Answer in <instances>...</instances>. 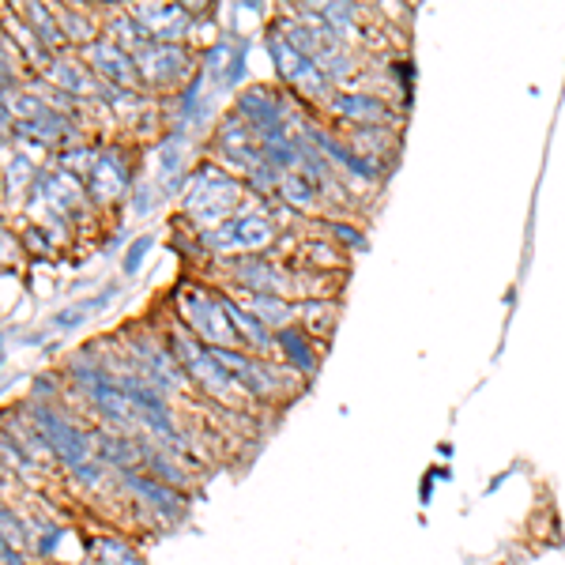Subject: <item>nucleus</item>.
Segmentation results:
<instances>
[{"mask_svg": "<svg viewBox=\"0 0 565 565\" xmlns=\"http://www.w3.org/2000/svg\"><path fill=\"white\" fill-rule=\"evenodd\" d=\"M298 306H302V313H298V321H302V332L313 343H324L328 335L335 332V321H340V306H335L332 298H313V302H298Z\"/></svg>", "mask_w": 565, "mask_h": 565, "instance_id": "nucleus-15", "label": "nucleus"}, {"mask_svg": "<svg viewBox=\"0 0 565 565\" xmlns=\"http://www.w3.org/2000/svg\"><path fill=\"white\" fill-rule=\"evenodd\" d=\"M132 20L143 26L151 42L159 45H174L178 39H185V31L193 26V12L181 4H136Z\"/></svg>", "mask_w": 565, "mask_h": 565, "instance_id": "nucleus-8", "label": "nucleus"}, {"mask_svg": "<svg viewBox=\"0 0 565 565\" xmlns=\"http://www.w3.org/2000/svg\"><path fill=\"white\" fill-rule=\"evenodd\" d=\"M279 200L287 207H295V212H302V215H317L321 207H328L324 196H321V189H317L313 181L302 174V170H287V174H282Z\"/></svg>", "mask_w": 565, "mask_h": 565, "instance_id": "nucleus-12", "label": "nucleus"}, {"mask_svg": "<svg viewBox=\"0 0 565 565\" xmlns=\"http://www.w3.org/2000/svg\"><path fill=\"white\" fill-rule=\"evenodd\" d=\"M321 231L328 234V242H340L343 249H362V245H366V234H362L354 223H343V218L340 223H324Z\"/></svg>", "mask_w": 565, "mask_h": 565, "instance_id": "nucleus-17", "label": "nucleus"}, {"mask_svg": "<svg viewBox=\"0 0 565 565\" xmlns=\"http://www.w3.org/2000/svg\"><path fill=\"white\" fill-rule=\"evenodd\" d=\"M125 185H129V170H125V162L117 159L114 151L109 154H98L95 167H90V193L98 200H114L125 193Z\"/></svg>", "mask_w": 565, "mask_h": 565, "instance_id": "nucleus-14", "label": "nucleus"}, {"mask_svg": "<svg viewBox=\"0 0 565 565\" xmlns=\"http://www.w3.org/2000/svg\"><path fill=\"white\" fill-rule=\"evenodd\" d=\"M238 200H242V181L234 174H226L223 167H215V162H207V167H200L196 174L189 178L185 215L204 223L207 231H215V226L231 223Z\"/></svg>", "mask_w": 565, "mask_h": 565, "instance_id": "nucleus-2", "label": "nucleus"}, {"mask_svg": "<svg viewBox=\"0 0 565 565\" xmlns=\"http://www.w3.org/2000/svg\"><path fill=\"white\" fill-rule=\"evenodd\" d=\"M87 57H90V65L103 72V76L114 79V84H121V87L143 84L140 72H136V61H132L129 53H125L114 39H109V42H95V45L87 50Z\"/></svg>", "mask_w": 565, "mask_h": 565, "instance_id": "nucleus-10", "label": "nucleus"}, {"mask_svg": "<svg viewBox=\"0 0 565 565\" xmlns=\"http://www.w3.org/2000/svg\"><path fill=\"white\" fill-rule=\"evenodd\" d=\"M234 223V238H238V249L253 253V257H260L264 249H271L279 238L276 223H271L268 215H238L231 218Z\"/></svg>", "mask_w": 565, "mask_h": 565, "instance_id": "nucleus-13", "label": "nucleus"}, {"mask_svg": "<svg viewBox=\"0 0 565 565\" xmlns=\"http://www.w3.org/2000/svg\"><path fill=\"white\" fill-rule=\"evenodd\" d=\"M340 245L335 242H328V238H317V242H306L302 245V253L309 260H313V271H324V268H343V257L340 253Z\"/></svg>", "mask_w": 565, "mask_h": 565, "instance_id": "nucleus-16", "label": "nucleus"}, {"mask_svg": "<svg viewBox=\"0 0 565 565\" xmlns=\"http://www.w3.org/2000/svg\"><path fill=\"white\" fill-rule=\"evenodd\" d=\"M324 109L335 121V129H396L399 132V125H404V109L362 87L332 90Z\"/></svg>", "mask_w": 565, "mask_h": 565, "instance_id": "nucleus-3", "label": "nucleus"}, {"mask_svg": "<svg viewBox=\"0 0 565 565\" xmlns=\"http://www.w3.org/2000/svg\"><path fill=\"white\" fill-rule=\"evenodd\" d=\"M170 351H174V359L181 362L185 377L193 381V385H196L200 392H204V396H212L215 404L238 407L242 399H245V392H242L238 381H234L231 373L218 366L212 348H204V343H200L193 332H185V328L170 332Z\"/></svg>", "mask_w": 565, "mask_h": 565, "instance_id": "nucleus-1", "label": "nucleus"}, {"mask_svg": "<svg viewBox=\"0 0 565 565\" xmlns=\"http://www.w3.org/2000/svg\"><path fill=\"white\" fill-rule=\"evenodd\" d=\"M245 309H249L268 332H282V328H295L302 306H295L290 298L279 295H245Z\"/></svg>", "mask_w": 565, "mask_h": 565, "instance_id": "nucleus-11", "label": "nucleus"}, {"mask_svg": "<svg viewBox=\"0 0 565 565\" xmlns=\"http://www.w3.org/2000/svg\"><path fill=\"white\" fill-rule=\"evenodd\" d=\"M317 348H321V343L309 340L302 328H282V332H276V351L287 359V370H295L302 381H309L317 373V359H321Z\"/></svg>", "mask_w": 565, "mask_h": 565, "instance_id": "nucleus-9", "label": "nucleus"}, {"mask_svg": "<svg viewBox=\"0 0 565 565\" xmlns=\"http://www.w3.org/2000/svg\"><path fill=\"white\" fill-rule=\"evenodd\" d=\"M132 61H136L140 79H148V84H154V87H178L181 79L193 72V65H189V53L181 50V45L148 42L132 53Z\"/></svg>", "mask_w": 565, "mask_h": 565, "instance_id": "nucleus-6", "label": "nucleus"}, {"mask_svg": "<svg viewBox=\"0 0 565 565\" xmlns=\"http://www.w3.org/2000/svg\"><path fill=\"white\" fill-rule=\"evenodd\" d=\"M148 249H151V238L132 242V253L125 257V271H136V264H140V257H148Z\"/></svg>", "mask_w": 565, "mask_h": 565, "instance_id": "nucleus-20", "label": "nucleus"}, {"mask_svg": "<svg viewBox=\"0 0 565 565\" xmlns=\"http://www.w3.org/2000/svg\"><path fill=\"white\" fill-rule=\"evenodd\" d=\"M121 479L129 482V490L136 498L148 505L151 516H162L167 524H181L189 513V501H185V490H174L167 487V482L143 476V471H121Z\"/></svg>", "mask_w": 565, "mask_h": 565, "instance_id": "nucleus-7", "label": "nucleus"}, {"mask_svg": "<svg viewBox=\"0 0 565 565\" xmlns=\"http://www.w3.org/2000/svg\"><path fill=\"white\" fill-rule=\"evenodd\" d=\"M178 313H181V321L189 324V332H193L204 348H242L234 324L226 321L223 298L207 295L204 287L185 282V287L178 290Z\"/></svg>", "mask_w": 565, "mask_h": 565, "instance_id": "nucleus-4", "label": "nucleus"}, {"mask_svg": "<svg viewBox=\"0 0 565 565\" xmlns=\"http://www.w3.org/2000/svg\"><path fill=\"white\" fill-rule=\"evenodd\" d=\"M23 12H26V20L42 31V42H61V26L53 23V15L45 12V8H23Z\"/></svg>", "mask_w": 565, "mask_h": 565, "instance_id": "nucleus-18", "label": "nucleus"}, {"mask_svg": "<svg viewBox=\"0 0 565 565\" xmlns=\"http://www.w3.org/2000/svg\"><path fill=\"white\" fill-rule=\"evenodd\" d=\"M268 53H271V61L279 65V76L287 79L290 87H295V95L309 98V103H321V106L328 103V95H332L335 87L328 84V76L306 57V53H298L295 45L282 39L279 26L268 34Z\"/></svg>", "mask_w": 565, "mask_h": 565, "instance_id": "nucleus-5", "label": "nucleus"}, {"mask_svg": "<svg viewBox=\"0 0 565 565\" xmlns=\"http://www.w3.org/2000/svg\"><path fill=\"white\" fill-rule=\"evenodd\" d=\"M98 302H103V298H90V302H76L72 309H65V313H57V317H53V324L68 328V324H76V321H84V317L90 313V309H98Z\"/></svg>", "mask_w": 565, "mask_h": 565, "instance_id": "nucleus-19", "label": "nucleus"}]
</instances>
